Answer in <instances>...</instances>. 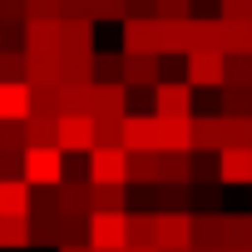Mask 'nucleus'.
Masks as SVG:
<instances>
[{
	"mask_svg": "<svg viewBox=\"0 0 252 252\" xmlns=\"http://www.w3.org/2000/svg\"><path fill=\"white\" fill-rule=\"evenodd\" d=\"M20 178H25L30 188H60V183H64V154H60V149H25Z\"/></svg>",
	"mask_w": 252,
	"mask_h": 252,
	"instance_id": "1",
	"label": "nucleus"
},
{
	"mask_svg": "<svg viewBox=\"0 0 252 252\" xmlns=\"http://www.w3.org/2000/svg\"><path fill=\"white\" fill-rule=\"evenodd\" d=\"M89 188H129V154L94 149L89 154Z\"/></svg>",
	"mask_w": 252,
	"mask_h": 252,
	"instance_id": "2",
	"label": "nucleus"
},
{
	"mask_svg": "<svg viewBox=\"0 0 252 252\" xmlns=\"http://www.w3.org/2000/svg\"><path fill=\"white\" fill-rule=\"evenodd\" d=\"M89 247L124 252L129 247V213H89Z\"/></svg>",
	"mask_w": 252,
	"mask_h": 252,
	"instance_id": "3",
	"label": "nucleus"
},
{
	"mask_svg": "<svg viewBox=\"0 0 252 252\" xmlns=\"http://www.w3.org/2000/svg\"><path fill=\"white\" fill-rule=\"evenodd\" d=\"M154 247L158 252L193 247V213H154Z\"/></svg>",
	"mask_w": 252,
	"mask_h": 252,
	"instance_id": "4",
	"label": "nucleus"
},
{
	"mask_svg": "<svg viewBox=\"0 0 252 252\" xmlns=\"http://www.w3.org/2000/svg\"><path fill=\"white\" fill-rule=\"evenodd\" d=\"M188 84H193V89H222V84H227V55H218V50H193V55H188Z\"/></svg>",
	"mask_w": 252,
	"mask_h": 252,
	"instance_id": "5",
	"label": "nucleus"
},
{
	"mask_svg": "<svg viewBox=\"0 0 252 252\" xmlns=\"http://www.w3.org/2000/svg\"><path fill=\"white\" fill-rule=\"evenodd\" d=\"M154 114L158 119H193V84L188 79H163L154 89Z\"/></svg>",
	"mask_w": 252,
	"mask_h": 252,
	"instance_id": "6",
	"label": "nucleus"
},
{
	"mask_svg": "<svg viewBox=\"0 0 252 252\" xmlns=\"http://www.w3.org/2000/svg\"><path fill=\"white\" fill-rule=\"evenodd\" d=\"M124 154H158V114H124Z\"/></svg>",
	"mask_w": 252,
	"mask_h": 252,
	"instance_id": "7",
	"label": "nucleus"
},
{
	"mask_svg": "<svg viewBox=\"0 0 252 252\" xmlns=\"http://www.w3.org/2000/svg\"><path fill=\"white\" fill-rule=\"evenodd\" d=\"M163 84V69H158V55H124V89H158Z\"/></svg>",
	"mask_w": 252,
	"mask_h": 252,
	"instance_id": "8",
	"label": "nucleus"
},
{
	"mask_svg": "<svg viewBox=\"0 0 252 252\" xmlns=\"http://www.w3.org/2000/svg\"><path fill=\"white\" fill-rule=\"evenodd\" d=\"M129 114V89L124 84H94L89 89V119H124Z\"/></svg>",
	"mask_w": 252,
	"mask_h": 252,
	"instance_id": "9",
	"label": "nucleus"
},
{
	"mask_svg": "<svg viewBox=\"0 0 252 252\" xmlns=\"http://www.w3.org/2000/svg\"><path fill=\"white\" fill-rule=\"evenodd\" d=\"M218 183L252 188V149H222L218 154Z\"/></svg>",
	"mask_w": 252,
	"mask_h": 252,
	"instance_id": "10",
	"label": "nucleus"
},
{
	"mask_svg": "<svg viewBox=\"0 0 252 252\" xmlns=\"http://www.w3.org/2000/svg\"><path fill=\"white\" fill-rule=\"evenodd\" d=\"M55 149L60 154H94V119H60Z\"/></svg>",
	"mask_w": 252,
	"mask_h": 252,
	"instance_id": "11",
	"label": "nucleus"
},
{
	"mask_svg": "<svg viewBox=\"0 0 252 252\" xmlns=\"http://www.w3.org/2000/svg\"><path fill=\"white\" fill-rule=\"evenodd\" d=\"M60 55H99L94 20H60Z\"/></svg>",
	"mask_w": 252,
	"mask_h": 252,
	"instance_id": "12",
	"label": "nucleus"
},
{
	"mask_svg": "<svg viewBox=\"0 0 252 252\" xmlns=\"http://www.w3.org/2000/svg\"><path fill=\"white\" fill-rule=\"evenodd\" d=\"M124 55H158V20H124Z\"/></svg>",
	"mask_w": 252,
	"mask_h": 252,
	"instance_id": "13",
	"label": "nucleus"
},
{
	"mask_svg": "<svg viewBox=\"0 0 252 252\" xmlns=\"http://www.w3.org/2000/svg\"><path fill=\"white\" fill-rule=\"evenodd\" d=\"M158 154H193V119H158Z\"/></svg>",
	"mask_w": 252,
	"mask_h": 252,
	"instance_id": "14",
	"label": "nucleus"
},
{
	"mask_svg": "<svg viewBox=\"0 0 252 252\" xmlns=\"http://www.w3.org/2000/svg\"><path fill=\"white\" fill-rule=\"evenodd\" d=\"M25 55H60V20H25Z\"/></svg>",
	"mask_w": 252,
	"mask_h": 252,
	"instance_id": "15",
	"label": "nucleus"
},
{
	"mask_svg": "<svg viewBox=\"0 0 252 252\" xmlns=\"http://www.w3.org/2000/svg\"><path fill=\"white\" fill-rule=\"evenodd\" d=\"M193 154H222V114H193Z\"/></svg>",
	"mask_w": 252,
	"mask_h": 252,
	"instance_id": "16",
	"label": "nucleus"
},
{
	"mask_svg": "<svg viewBox=\"0 0 252 252\" xmlns=\"http://www.w3.org/2000/svg\"><path fill=\"white\" fill-rule=\"evenodd\" d=\"M30 119V84H0V124Z\"/></svg>",
	"mask_w": 252,
	"mask_h": 252,
	"instance_id": "17",
	"label": "nucleus"
},
{
	"mask_svg": "<svg viewBox=\"0 0 252 252\" xmlns=\"http://www.w3.org/2000/svg\"><path fill=\"white\" fill-rule=\"evenodd\" d=\"M30 183L25 178H5L0 183V218H30Z\"/></svg>",
	"mask_w": 252,
	"mask_h": 252,
	"instance_id": "18",
	"label": "nucleus"
},
{
	"mask_svg": "<svg viewBox=\"0 0 252 252\" xmlns=\"http://www.w3.org/2000/svg\"><path fill=\"white\" fill-rule=\"evenodd\" d=\"M129 183L158 188L163 183V154H129Z\"/></svg>",
	"mask_w": 252,
	"mask_h": 252,
	"instance_id": "19",
	"label": "nucleus"
},
{
	"mask_svg": "<svg viewBox=\"0 0 252 252\" xmlns=\"http://www.w3.org/2000/svg\"><path fill=\"white\" fill-rule=\"evenodd\" d=\"M158 55H193V35H188V25H178V20H158Z\"/></svg>",
	"mask_w": 252,
	"mask_h": 252,
	"instance_id": "20",
	"label": "nucleus"
},
{
	"mask_svg": "<svg viewBox=\"0 0 252 252\" xmlns=\"http://www.w3.org/2000/svg\"><path fill=\"white\" fill-rule=\"evenodd\" d=\"M55 134H60L55 114H30L25 119V149H55Z\"/></svg>",
	"mask_w": 252,
	"mask_h": 252,
	"instance_id": "21",
	"label": "nucleus"
},
{
	"mask_svg": "<svg viewBox=\"0 0 252 252\" xmlns=\"http://www.w3.org/2000/svg\"><path fill=\"white\" fill-rule=\"evenodd\" d=\"M188 35H193V50H218L222 55V20L218 15H193Z\"/></svg>",
	"mask_w": 252,
	"mask_h": 252,
	"instance_id": "22",
	"label": "nucleus"
},
{
	"mask_svg": "<svg viewBox=\"0 0 252 252\" xmlns=\"http://www.w3.org/2000/svg\"><path fill=\"white\" fill-rule=\"evenodd\" d=\"M222 55H252V20H222Z\"/></svg>",
	"mask_w": 252,
	"mask_h": 252,
	"instance_id": "23",
	"label": "nucleus"
},
{
	"mask_svg": "<svg viewBox=\"0 0 252 252\" xmlns=\"http://www.w3.org/2000/svg\"><path fill=\"white\" fill-rule=\"evenodd\" d=\"M25 84H60V55H25Z\"/></svg>",
	"mask_w": 252,
	"mask_h": 252,
	"instance_id": "24",
	"label": "nucleus"
},
{
	"mask_svg": "<svg viewBox=\"0 0 252 252\" xmlns=\"http://www.w3.org/2000/svg\"><path fill=\"white\" fill-rule=\"evenodd\" d=\"M60 84H94V55H60Z\"/></svg>",
	"mask_w": 252,
	"mask_h": 252,
	"instance_id": "25",
	"label": "nucleus"
},
{
	"mask_svg": "<svg viewBox=\"0 0 252 252\" xmlns=\"http://www.w3.org/2000/svg\"><path fill=\"white\" fill-rule=\"evenodd\" d=\"M163 183L168 188H188L193 183V154H163Z\"/></svg>",
	"mask_w": 252,
	"mask_h": 252,
	"instance_id": "26",
	"label": "nucleus"
},
{
	"mask_svg": "<svg viewBox=\"0 0 252 252\" xmlns=\"http://www.w3.org/2000/svg\"><path fill=\"white\" fill-rule=\"evenodd\" d=\"M129 188H89V213H129Z\"/></svg>",
	"mask_w": 252,
	"mask_h": 252,
	"instance_id": "27",
	"label": "nucleus"
},
{
	"mask_svg": "<svg viewBox=\"0 0 252 252\" xmlns=\"http://www.w3.org/2000/svg\"><path fill=\"white\" fill-rule=\"evenodd\" d=\"M218 94H222V114H227V119H252V89H232V84H222Z\"/></svg>",
	"mask_w": 252,
	"mask_h": 252,
	"instance_id": "28",
	"label": "nucleus"
},
{
	"mask_svg": "<svg viewBox=\"0 0 252 252\" xmlns=\"http://www.w3.org/2000/svg\"><path fill=\"white\" fill-rule=\"evenodd\" d=\"M222 149H252V119H227L222 114Z\"/></svg>",
	"mask_w": 252,
	"mask_h": 252,
	"instance_id": "29",
	"label": "nucleus"
},
{
	"mask_svg": "<svg viewBox=\"0 0 252 252\" xmlns=\"http://www.w3.org/2000/svg\"><path fill=\"white\" fill-rule=\"evenodd\" d=\"M0 247H30V218H0Z\"/></svg>",
	"mask_w": 252,
	"mask_h": 252,
	"instance_id": "30",
	"label": "nucleus"
},
{
	"mask_svg": "<svg viewBox=\"0 0 252 252\" xmlns=\"http://www.w3.org/2000/svg\"><path fill=\"white\" fill-rule=\"evenodd\" d=\"M94 84H124V55H94Z\"/></svg>",
	"mask_w": 252,
	"mask_h": 252,
	"instance_id": "31",
	"label": "nucleus"
},
{
	"mask_svg": "<svg viewBox=\"0 0 252 252\" xmlns=\"http://www.w3.org/2000/svg\"><path fill=\"white\" fill-rule=\"evenodd\" d=\"M129 247H154V213H129Z\"/></svg>",
	"mask_w": 252,
	"mask_h": 252,
	"instance_id": "32",
	"label": "nucleus"
},
{
	"mask_svg": "<svg viewBox=\"0 0 252 252\" xmlns=\"http://www.w3.org/2000/svg\"><path fill=\"white\" fill-rule=\"evenodd\" d=\"M227 218V247H252V213H222Z\"/></svg>",
	"mask_w": 252,
	"mask_h": 252,
	"instance_id": "33",
	"label": "nucleus"
},
{
	"mask_svg": "<svg viewBox=\"0 0 252 252\" xmlns=\"http://www.w3.org/2000/svg\"><path fill=\"white\" fill-rule=\"evenodd\" d=\"M0 84H25V55L0 50Z\"/></svg>",
	"mask_w": 252,
	"mask_h": 252,
	"instance_id": "34",
	"label": "nucleus"
},
{
	"mask_svg": "<svg viewBox=\"0 0 252 252\" xmlns=\"http://www.w3.org/2000/svg\"><path fill=\"white\" fill-rule=\"evenodd\" d=\"M0 154L25 158V124H0Z\"/></svg>",
	"mask_w": 252,
	"mask_h": 252,
	"instance_id": "35",
	"label": "nucleus"
},
{
	"mask_svg": "<svg viewBox=\"0 0 252 252\" xmlns=\"http://www.w3.org/2000/svg\"><path fill=\"white\" fill-rule=\"evenodd\" d=\"M227 84L232 89H252V55H232L227 60Z\"/></svg>",
	"mask_w": 252,
	"mask_h": 252,
	"instance_id": "36",
	"label": "nucleus"
},
{
	"mask_svg": "<svg viewBox=\"0 0 252 252\" xmlns=\"http://www.w3.org/2000/svg\"><path fill=\"white\" fill-rule=\"evenodd\" d=\"M25 20H64V0H25Z\"/></svg>",
	"mask_w": 252,
	"mask_h": 252,
	"instance_id": "37",
	"label": "nucleus"
},
{
	"mask_svg": "<svg viewBox=\"0 0 252 252\" xmlns=\"http://www.w3.org/2000/svg\"><path fill=\"white\" fill-rule=\"evenodd\" d=\"M89 20H129L124 0H89Z\"/></svg>",
	"mask_w": 252,
	"mask_h": 252,
	"instance_id": "38",
	"label": "nucleus"
},
{
	"mask_svg": "<svg viewBox=\"0 0 252 252\" xmlns=\"http://www.w3.org/2000/svg\"><path fill=\"white\" fill-rule=\"evenodd\" d=\"M158 20H178V25H193V0H158Z\"/></svg>",
	"mask_w": 252,
	"mask_h": 252,
	"instance_id": "39",
	"label": "nucleus"
},
{
	"mask_svg": "<svg viewBox=\"0 0 252 252\" xmlns=\"http://www.w3.org/2000/svg\"><path fill=\"white\" fill-rule=\"evenodd\" d=\"M218 20H252V0H218Z\"/></svg>",
	"mask_w": 252,
	"mask_h": 252,
	"instance_id": "40",
	"label": "nucleus"
},
{
	"mask_svg": "<svg viewBox=\"0 0 252 252\" xmlns=\"http://www.w3.org/2000/svg\"><path fill=\"white\" fill-rule=\"evenodd\" d=\"M0 25H25V0H0Z\"/></svg>",
	"mask_w": 252,
	"mask_h": 252,
	"instance_id": "41",
	"label": "nucleus"
},
{
	"mask_svg": "<svg viewBox=\"0 0 252 252\" xmlns=\"http://www.w3.org/2000/svg\"><path fill=\"white\" fill-rule=\"evenodd\" d=\"M129 5V20H158V0H124Z\"/></svg>",
	"mask_w": 252,
	"mask_h": 252,
	"instance_id": "42",
	"label": "nucleus"
},
{
	"mask_svg": "<svg viewBox=\"0 0 252 252\" xmlns=\"http://www.w3.org/2000/svg\"><path fill=\"white\" fill-rule=\"evenodd\" d=\"M193 183H218V163H208L203 154H193Z\"/></svg>",
	"mask_w": 252,
	"mask_h": 252,
	"instance_id": "43",
	"label": "nucleus"
},
{
	"mask_svg": "<svg viewBox=\"0 0 252 252\" xmlns=\"http://www.w3.org/2000/svg\"><path fill=\"white\" fill-rule=\"evenodd\" d=\"M60 252H94V247H89V242H64Z\"/></svg>",
	"mask_w": 252,
	"mask_h": 252,
	"instance_id": "44",
	"label": "nucleus"
},
{
	"mask_svg": "<svg viewBox=\"0 0 252 252\" xmlns=\"http://www.w3.org/2000/svg\"><path fill=\"white\" fill-rule=\"evenodd\" d=\"M124 252H158V247H124Z\"/></svg>",
	"mask_w": 252,
	"mask_h": 252,
	"instance_id": "45",
	"label": "nucleus"
},
{
	"mask_svg": "<svg viewBox=\"0 0 252 252\" xmlns=\"http://www.w3.org/2000/svg\"><path fill=\"white\" fill-rule=\"evenodd\" d=\"M178 252H193V247H178Z\"/></svg>",
	"mask_w": 252,
	"mask_h": 252,
	"instance_id": "46",
	"label": "nucleus"
}]
</instances>
